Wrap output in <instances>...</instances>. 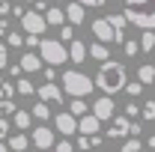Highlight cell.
<instances>
[{
  "instance_id": "6da1fadb",
  "label": "cell",
  "mask_w": 155,
  "mask_h": 152,
  "mask_svg": "<svg viewBox=\"0 0 155 152\" xmlns=\"http://www.w3.org/2000/svg\"><path fill=\"white\" fill-rule=\"evenodd\" d=\"M96 87L101 90V95H116L119 90H125V66L119 60L101 63V69L96 75Z\"/></svg>"
},
{
  "instance_id": "7a4b0ae2",
  "label": "cell",
  "mask_w": 155,
  "mask_h": 152,
  "mask_svg": "<svg viewBox=\"0 0 155 152\" xmlns=\"http://www.w3.org/2000/svg\"><path fill=\"white\" fill-rule=\"evenodd\" d=\"M125 18L140 30H155V0H125Z\"/></svg>"
},
{
  "instance_id": "3957f363",
  "label": "cell",
  "mask_w": 155,
  "mask_h": 152,
  "mask_svg": "<svg viewBox=\"0 0 155 152\" xmlns=\"http://www.w3.org/2000/svg\"><path fill=\"white\" fill-rule=\"evenodd\" d=\"M63 90L72 95V98H87V95L96 90V78L84 75V72H78V69H69V72H63Z\"/></svg>"
},
{
  "instance_id": "277c9868",
  "label": "cell",
  "mask_w": 155,
  "mask_h": 152,
  "mask_svg": "<svg viewBox=\"0 0 155 152\" xmlns=\"http://www.w3.org/2000/svg\"><path fill=\"white\" fill-rule=\"evenodd\" d=\"M39 54L48 66H63V63H69V45L60 42V39H42Z\"/></svg>"
},
{
  "instance_id": "5b68a950",
  "label": "cell",
  "mask_w": 155,
  "mask_h": 152,
  "mask_svg": "<svg viewBox=\"0 0 155 152\" xmlns=\"http://www.w3.org/2000/svg\"><path fill=\"white\" fill-rule=\"evenodd\" d=\"M90 30H93L96 42H101V45H116V42H125V39L116 33V27L110 24V18H107V15H104V18H96L93 24H90Z\"/></svg>"
},
{
  "instance_id": "8992f818",
  "label": "cell",
  "mask_w": 155,
  "mask_h": 152,
  "mask_svg": "<svg viewBox=\"0 0 155 152\" xmlns=\"http://www.w3.org/2000/svg\"><path fill=\"white\" fill-rule=\"evenodd\" d=\"M21 30L27 33V36H45V30H48V18L36 12V9H30L24 18H21Z\"/></svg>"
},
{
  "instance_id": "52a82bcc",
  "label": "cell",
  "mask_w": 155,
  "mask_h": 152,
  "mask_svg": "<svg viewBox=\"0 0 155 152\" xmlns=\"http://www.w3.org/2000/svg\"><path fill=\"white\" fill-rule=\"evenodd\" d=\"M36 95L42 98V101H48V104H63V87H57V84H51V81H45V84H39L36 87Z\"/></svg>"
},
{
  "instance_id": "ba28073f",
  "label": "cell",
  "mask_w": 155,
  "mask_h": 152,
  "mask_svg": "<svg viewBox=\"0 0 155 152\" xmlns=\"http://www.w3.org/2000/svg\"><path fill=\"white\" fill-rule=\"evenodd\" d=\"M54 143H57V137H54V131H51L48 125H36V128H33V146H36L39 152H48Z\"/></svg>"
},
{
  "instance_id": "9c48e42d",
  "label": "cell",
  "mask_w": 155,
  "mask_h": 152,
  "mask_svg": "<svg viewBox=\"0 0 155 152\" xmlns=\"http://www.w3.org/2000/svg\"><path fill=\"white\" fill-rule=\"evenodd\" d=\"M54 125H57V131L63 134V137H72V134L78 131V116L72 114V111H63V114L54 116Z\"/></svg>"
},
{
  "instance_id": "30bf717a",
  "label": "cell",
  "mask_w": 155,
  "mask_h": 152,
  "mask_svg": "<svg viewBox=\"0 0 155 152\" xmlns=\"http://www.w3.org/2000/svg\"><path fill=\"white\" fill-rule=\"evenodd\" d=\"M107 137H110V140H116V137H128V134H131V119H128V116H114V119H110V122H107Z\"/></svg>"
},
{
  "instance_id": "8fae6325",
  "label": "cell",
  "mask_w": 155,
  "mask_h": 152,
  "mask_svg": "<svg viewBox=\"0 0 155 152\" xmlns=\"http://www.w3.org/2000/svg\"><path fill=\"white\" fill-rule=\"evenodd\" d=\"M114 107H116V104H114V95H101L96 104H93V114H96L101 122H110V119H114Z\"/></svg>"
},
{
  "instance_id": "7c38bea8",
  "label": "cell",
  "mask_w": 155,
  "mask_h": 152,
  "mask_svg": "<svg viewBox=\"0 0 155 152\" xmlns=\"http://www.w3.org/2000/svg\"><path fill=\"white\" fill-rule=\"evenodd\" d=\"M98 128H101V119H98L96 114H87L78 119V131L87 134V137H93V134H98Z\"/></svg>"
},
{
  "instance_id": "4fadbf2b",
  "label": "cell",
  "mask_w": 155,
  "mask_h": 152,
  "mask_svg": "<svg viewBox=\"0 0 155 152\" xmlns=\"http://www.w3.org/2000/svg\"><path fill=\"white\" fill-rule=\"evenodd\" d=\"M45 18H48V27H63V24H69V18H66V9L63 6H48V12H45Z\"/></svg>"
},
{
  "instance_id": "5bb4252c",
  "label": "cell",
  "mask_w": 155,
  "mask_h": 152,
  "mask_svg": "<svg viewBox=\"0 0 155 152\" xmlns=\"http://www.w3.org/2000/svg\"><path fill=\"white\" fill-rule=\"evenodd\" d=\"M84 9H87V6H81V3H78V0H72V3H69V6H66V18H69V24H84V21H87V12H84Z\"/></svg>"
},
{
  "instance_id": "9a60e30c",
  "label": "cell",
  "mask_w": 155,
  "mask_h": 152,
  "mask_svg": "<svg viewBox=\"0 0 155 152\" xmlns=\"http://www.w3.org/2000/svg\"><path fill=\"white\" fill-rule=\"evenodd\" d=\"M90 57V48L81 42V39H75V42H69V60L72 63H84V60Z\"/></svg>"
},
{
  "instance_id": "2e32d148",
  "label": "cell",
  "mask_w": 155,
  "mask_h": 152,
  "mask_svg": "<svg viewBox=\"0 0 155 152\" xmlns=\"http://www.w3.org/2000/svg\"><path fill=\"white\" fill-rule=\"evenodd\" d=\"M18 63H21V69H24V72H39L45 60H42V54H33V51H30V54H24Z\"/></svg>"
},
{
  "instance_id": "e0dca14e",
  "label": "cell",
  "mask_w": 155,
  "mask_h": 152,
  "mask_svg": "<svg viewBox=\"0 0 155 152\" xmlns=\"http://www.w3.org/2000/svg\"><path fill=\"white\" fill-rule=\"evenodd\" d=\"M6 143H9V149H12V152H24L27 146H30V137H27L24 131H18V134H9Z\"/></svg>"
},
{
  "instance_id": "ac0fdd59",
  "label": "cell",
  "mask_w": 155,
  "mask_h": 152,
  "mask_svg": "<svg viewBox=\"0 0 155 152\" xmlns=\"http://www.w3.org/2000/svg\"><path fill=\"white\" fill-rule=\"evenodd\" d=\"M12 125H15L18 131H27V128L33 125V114H30V111H21V107H18V114L12 116Z\"/></svg>"
},
{
  "instance_id": "d6986e66",
  "label": "cell",
  "mask_w": 155,
  "mask_h": 152,
  "mask_svg": "<svg viewBox=\"0 0 155 152\" xmlns=\"http://www.w3.org/2000/svg\"><path fill=\"white\" fill-rule=\"evenodd\" d=\"M90 57H93V60H101V63H107V60H110V45H101V42L90 45Z\"/></svg>"
},
{
  "instance_id": "ffe728a7",
  "label": "cell",
  "mask_w": 155,
  "mask_h": 152,
  "mask_svg": "<svg viewBox=\"0 0 155 152\" xmlns=\"http://www.w3.org/2000/svg\"><path fill=\"white\" fill-rule=\"evenodd\" d=\"M30 114H33V119H39V122H45V119H51V104L39 98L36 104H33V111H30Z\"/></svg>"
},
{
  "instance_id": "44dd1931",
  "label": "cell",
  "mask_w": 155,
  "mask_h": 152,
  "mask_svg": "<svg viewBox=\"0 0 155 152\" xmlns=\"http://www.w3.org/2000/svg\"><path fill=\"white\" fill-rule=\"evenodd\" d=\"M137 81L146 87V84H155V66L152 63H143L140 69H137Z\"/></svg>"
},
{
  "instance_id": "7402d4cb",
  "label": "cell",
  "mask_w": 155,
  "mask_h": 152,
  "mask_svg": "<svg viewBox=\"0 0 155 152\" xmlns=\"http://www.w3.org/2000/svg\"><path fill=\"white\" fill-rule=\"evenodd\" d=\"M69 111L81 119V116H87V111H93V104H87V98H72L69 101Z\"/></svg>"
},
{
  "instance_id": "603a6c76",
  "label": "cell",
  "mask_w": 155,
  "mask_h": 152,
  "mask_svg": "<svg viewBox=\"0 0 155 152\" xmlns=\"http://www.w3.org/2000/svg\"><path fill=\"white\" fill-rule=\"evenodd\" d=\"M110 18V24L116 27V33L125 39V24H128V18H125V12H114V15H107Z\"/></svg>"
},
{
  "instance_id": "cb8c5ba5",
  "label": "cell",
  "mask_w": 155,
  "mask_h": 152,
  "mask_svg": "<svg viewBox=\"0 0 155 152\" xmlns=\"http://www.w3.org/2000/svg\"><path fill=\"white\" fill-rule=\"evenodd\" d=\"M152 48H155V30H143V36H140V51L149 54Z\"/></svg>"
},
{
  "instance_id": "d4e9b609",
  "label": "cell",
  "mask_w": 155,
  "mask_h": 152,
  "mask_svg": "<svg viewBox=\"0 0 155 152\" xmlns=\"http://www.w3.org/2000/svg\"><path fill=\"white\" fill-rule=\"evenodd\" d=\"M6 36H9V48H21V45L27 42V33H24V30H9Z\"/></svg>"
},
{
  "instance_id": "484cf974",
  "label": "cell",
  "mask_w": 155,
  "mask_h": 152,
  "mask_svg": "<svg viewBox=\"0 0 155 152\" xmlns=\"http://www.w3.org/2000/svg\"><path fill=\"white\" fill-rule=\"evenodd\" d=\"M18 114V104L12 98H0V116H15Z\"/></svg>"
},
{
  "instance_id": "4316f807",
  "label": "cell",
  "mask_w": 155,
  "mask_h": 152,
  "mask_svg": "<svg viewBox=\"0 0 155 152\" xmlns=\"http://www.w3.org/2000/svg\"><path fill=\"white\" fill-rule=\"evenodd\" d=\"M140 114H143V104H137L134 98H128V101H125V116H128V119H137Z\"/></svg>"
},
{
  "instance_id": "83f0119b",
  "label": "cell",
  "mask_w": 155,
  "mask_h": 152,
  "mask_svg": "<svg viewBox=\"0 0 155 152\" xmlns=\"http://www.w3.org/2000/svg\"><path fill=\"white\" fill-rule=\"evenodd\" d=\"M119 152H143V140H140V137H128Z\"/></svg>"
},
{
  "instance_id": "f1b7e54d",
  "label": "cell",
  "mask_w": 155,
  "mask_h": 152,
  "mask_svg": "<svg viewBox=\"0 0 155 152\" xmlns=\"http://www.w3.org/2000/svg\"><path fill=\"white\" fill-rule=\"evenodd\" d=\"M122 51H125V57H128V60L137 57V54H140V42H134V39H125V42H122Z\"/></svg>"
},
{
  "instance_id": "f546056e",
  "label": "cell",
  "mask_w": 155,
  "mask_h": 152,
  "mask_svg": "<svg viewBox=\"0 0 155 152\" xmlns=\"http://www.w3.org/2000/svg\"><path fill=\"white\" fill-rule=\"evenodd\" d=\"M60 42H66V45L75 42V24H63L60 27Z\"/></svg>"
},
{
  "instance_id": "4dcf8cb0",
  "label": "cell",
  "mask_w": 155,
  "mask_h": 152,
  "mask_svg": "<svg viewBox=\"0 0 155 152\" xmlns=\"http://www.w3.org/2000/svg\"><path fill=\"white\" fill-rule=\"evenodd\" d=\"M143 119L146 122H155V98H149V101H143Z\"/></svg>"
},
{
  "instance_id": "1f68e13d",
  "label": "cell",
  "mask_w": 155,
  "mask_h": 152,
  "mask_svg": "<svg viewBox=\"0 0 155 152\" xmlns=\"http://www.w3.org/2000/svg\"><path fill=\"white\" fill-rule=\"evenodd\" d=\"M15 93H18V84H9V81L0 84V98H12Z\"/></svg>"
},
{
  "instance_id": "d6a6232c",
  "label": "cell",
  "mask_w": 155,
  "mask_h": 152,
  "mask_svg": "<svg viewBox=\"0 0 155 152\" xmlns=\"http://www.w3.org/2000/svg\"><path fill=\"white\" fill-rule=\"evenodd\" d=\"M15 84H18V93H21V95H33V84H30L27 78H18Z\"/></svg>"
},
{
  "instance_id": "836d02e7",
  "label": "cell",
  "mask_w": 155,
  "mask_h": 152,
  "mask_svg": "<svg viewBox=\"0 0 155 152\" xmlns=\"http://www.w3.org/2000/svg\"><path fill=\"white\" fill-rule=\"evenodd\" d=\"M78 149L87 152V149H96V143H93V137H87V134H81L78 137Z\"/></svg>"
},
{
  "instance_id": "e575fe53",
  "label": "cell",
  "mask_w": 155,
  "mask_h": 152,
  "mask_svg": "<svg viewBox=\"0 0 155 152\" xmlns=\"http://www.w3.org/2000/svg\"><path fill=\"white\" fill-rule=\"evenodd\" d=\"M125 90H128V98H137V95L143 93V84L134 81V84H125Z\"/></svg>"
},
{
  "instance_id": "d590c367",
  "label": "cell",
  "mask_w": 155,
  "mask_h": 152,
  "mask_svg": "<svg viewBox=\"0 0 155 152\" xmlns=\"http://www.w3.org/2000/svg\"><path fill=\"white\" fill-rule=\"evenodd\" d=\"M0 69H9V51H6L3 39H0Z\"/></svg>"
},
{
  "instance_id": "8d00e7d4",
  "label": "cell",
  "mask_w": 155,
  "mask_h": 152,
  "mask_svg": "<svg viewBox=\"0 0 155 152\" xmlns=\"http://www.w3.org/2000/svg\"><path fill=\"white\" fill-rule=\"evenodd\" d=\"M54 152H75V143L72 140H60L57 146H54Z\"/></svg>"
},
{
  "instance_id": "74e56055",
  "label": "cell",
  "mask_w": 155,
  "mask_h": 152,
  "mask_svg": "<svg viewBox=\"0 0 155 152\" xmlns=\"http://www.w3.org/2000/svg\"><path fill=\"white\" fill-rule=\"evenodd\" d=\"M12 6H15L12 0H0V15H3V18H9V15H12Z\"/></svg>"
},
{
  "instance_id": "f35d334b",
  "label": "cell",
  "mask_w": 155,
  "mask_h": 152,
  "mask_svg": "<svg viewBox=\"0 0 155 152\" xmlns=\"http://www.w3.org/2000/svg\"><path fill=\"white\" fill-rule=\"evenodd\" d=\"M0 140H9V119L0 116Z\"/></svg>"
},
{
  "instance_id": "ab89813d",
  "label": "cell",
  "mask_w": 155,
  "mask_h": 152,
  "mask_svg": "<svg viewBox=\"0 0 155 152\" xmlns=\"http://www.w3.org/2000/svg\"><path fill=\"white\" fill-rule=\"evenodd\" d=\"M27 12H30V9H27V6H21V3H15V6H12V15H15V18H24V15H27Z\"/></svg>"
},
{
  "instance_id": "60d3db41",
  "label": "cell",
  "mask_w": 155,
  "mask_h": 152,
  "mask_svg": "<svg viewBox=\"0 0 155 152\" xmlns=\"http://www.w3.org/2000/svg\"><path fill=\"white\" fill-rule=\"evenodd\" d=\"M45 81H51V84L57 81V66H48V69H45Z\"/></svg>"
},
{
  "instance_id": "b9f144b4",
  "label": "cell",
  "mask_w": 155,
  "mask_h": 152,
  "mask_svg": "<svg viewBox=\"0 0 155 152\" xmlns=\"http://www.w3.org/2000/svg\"><path fill=\"white\" fill-rule=\"evenodd\" d=\"M21 72H24L21 63H12V66H9V78H21Z\"/></svg>"
},
{
  "instance_id": "7bdbcfd3",
  "label": "cell",
  "mask_w": 155,
  "mask_h": 152,
  "mask_svg": "<svg viewBox=\"0 0 155 152\" xmlns=\"http://www.w3.org/2000/svg\"><path fill=\"white\" fill-rule=\"evenodd\" d=\"M140 131H143V125H140L137 119H131V134H128V137H140Z\"/></svg>"
},
{
  "instance_id": "ee69618b",
  "label": "cell",
  "mask_w": 155,
  "mask_h": 152,
  "mask_svg": "<svg viewBox=\"0 0 155 152\" xmlns=\"http://www.w3.org/2000/svg\"><path fill=\"white\" fill-rule=\"evenodd\" d=\"M6 33H9V18L0 15V36H6Z\"/></svg>"
},
{
  "instance_id": "f6af8a7d",
  "label": "cell",
  "mask_w": 155,
  "mask_h": 152,
  "mask_svg": "<svg viewBox=\"0 0 155 152\" xmlns=\"http://www.w3.org/2000/svg\"><path fill=\"white\" fill-rule=\"evenodd\" d=\"M78 3H81V6H96V9L104 6V0H78Z\"/></svg>"
},
{
  "instance_id": "bcb514c9",
  "label": "cell",
  "mask_w": 155,
  "mask_h": 152,
  "mask_svg": "<svg viewBox=\"0 0 155 152\" xmlns=\"http://www.w3.org/2000/svg\"><path fill=\"white\" fill-rule=\"evenodd\" d=\"M33 9H36V12H48V3H45V0H36Z\"/></svg>"
},
{
  "instance_id": "7dc6e473",
  "label": "cell",
  "mask_w": 155,
  "mask_h": 152,
  "mask_svg": "<svg viewBox=\"0 0 155 152\" xmlns=\"http://www.w3.org/2000/svg\"><path fill=\"white\" fill-rule=\"evenodd\" d=\"M146 146H149V149L155 152V134H149V140H146Z\"/></svg>"
},
{
  "instance_id": "c3c4849f",
  "label": "cell",
  "mask_w": 155,
  "mask_h": 152,
  "mask_svg": "<svg viewBox=\"0 0 155 152\" xmlns=\"http://www.w3.org/2000/svg\"><path fill=\"white\" fill-rule=\"evenodd\" d=\"M0 152H12V149H9V143H3V140H0Z\"/></svg>"
},
{
  "instance_id": "681fc988",
  "label": "cell",
  "mask_w": 155,
  "mask_h": 152,
  "mask_svg": "<svg viewBox=\"0 0 155 152\" xmlns=\"http://www.w3.org/2000/svg\"><path fill=\"white\" fill-rule=\"evenodd\" d=\"M12 3H18V0H12Z\"/></svg>"
},
{
  "instance_id": "f907efd6",
  "label": "cell",
  "mask_w": 155,
  "mask_h": 152,
  "mask_svg": "<svg viewBox=\"0 0 155 152\" xmlns=\"http://www.w3.org/2000/svg\"><path fill=\"white\" fill-rule=\"evenodd\" d=\"M0 84H3V78H0Z\"/></svg>"
},
{
  "instance_id": "816d5d0a",
  "label": "cell",
  "mask_w": 155,
  "mask_h": 152,
  "mask_svg": "<svg viewBox=\"0 0 155 152\" xmlns=\"http://www.w3.org/2000/svg\"><path fill=\"white\" fill-rule=\"evenodd\" d=\"M57 3H63V0H57Z\"/></svg>"
},
{
  "instance_id": "f5cc1de1",
  "label": "cell",
  "mask_w": 155,
  "mask_h": 152,
  "mask_svg": "<svg viewBox=\"0 0 155 152\" xmlns=\"http://www.w3.org/2000/svg\"><path fill=\"white\" fill-rule=\"evenodd\" d=\"M36 152H39V149H36Z\"/></svg>"
}]
</instances>
